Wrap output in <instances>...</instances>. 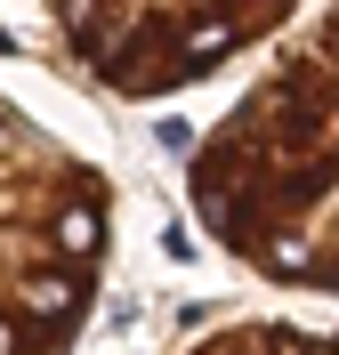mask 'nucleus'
I'll return each instance as SVG.
<instances>
[{"instance_id":"obj_2","label":"nucleus","mask_w":339,"mask_h":355,"mask_svg":"<svg viewBox=\"0 0 339 355\" xmlns=\"http://www.w3.org/2000/svg\"><path fill=\"white\" fill-rule=\"evenodd\" d=\"M113 218L105 154L0 81V355H65L89 331Z\"/></svg>"},{"instance_id":"obj_3","label":"nucleus","mask_w":339,"mask_h":355,"mask_svg":"<svg viewBox=\"0 0 339 355\" xmlns=\"http://www.w3.org/2000/svg\"><path fill=\"white\" fill-rule=\"evenodd\" d=\"M307 0H41L73 73L121 105H162L275 41Z\"/></svg>"},{"instance_id":"obj_4","label":"nucleus","mask_w":339,"mask_h":355,"mask_svg":"<svg viewBox=\"0 0 339 355\" xmlns=\"http://www.w3.org/2000/svg\"><path fill=\"white\" fill-rule=\"evenodd\" d=\"M178 355H339V331H315V323H283V315H234L218 331H202Z\"/></svg>"},{"instance_id":"obj_1","label":"nucleus","mask_w":339,"mask_h":355,"mask_svg":"<svg viewBox=\"0 0 339 355\" xmlns=\"http://www.w3.org/2000/svg\"><path fill=\"white\" fill-rule=\"evenodd\" d=\"M186 210L243 275L339 299V0H323L194 137Z\"/></svg>"}]
</instances>
